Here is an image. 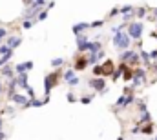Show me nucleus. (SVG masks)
<instances>
[{
  "label": "nucleus",
  "mask_w": 157,
  "mask_h": 140,
  "mask_svg": "<svg viewBox=\"0 0 157 140\" xmlns=\"http://www.w3.org/2000/svg\"><path fill=\"white\" fill-rule=\"evenodd\" d=\"M139 60H141V58H139V53H137V51H133V55L130 57V60H128V62H130L132 66H137V64H139Z\"/></svg>",
  "instance_id": "obj_27"
},
{
  "label": "nucleus",
  "mask_w": 157,
  "mask_h": 140,
  "mask_svg": "<svg viewBox=\"0 0 157 140\" xmlns=\"http://www.w3.org/2000/svg\"><path fill=\"white\" fill-rule=\"evenodd\" d=\"M102 26H104V20H95V22H91V24H90V28H93V29L102 28Z\"/></svg>",
  "instance_id": "obj_31"
},
{
  "label": "nucleus",
  "mask_w": 157,
  "mask_h": 140,
  "mask_svg": "<svg viewBox=\"0 0 157 140\" xmlns=\"http://www.w3.org/2000/svg\"><path fill=\"white\" fill-rule=\"evenodd\" d=\"M7 98L11 100V102H15V104H18V105H22V107H29V98L26 97V95H20V93H11V95H7Z\"/></svg>",
  "instance_id": "obj_7"
},
{
  "label": "nucleus",
  "mask_w": 157,
  "mask_h": 140,
  "mask_svg": "<svg viewBox=\"0 0 157 140\" xmlns=\"http://www.w3.org/2000/svg\"><path fill=\"white\" fill-rule=\"evenodd\" d=\"M66 100H68V102H77V97H75V93H71V91H70V93L66 95Z\"/></svg>",
  "instance_id": "obj_36"
},
{
  "label": "nucleus",
  "mask_w": 157,
  "mask_h": 140,
  "mask_svg": "<svg viewBox=\"0 0 157 140\" xmlns=\"http://www.w3.org/2000/svg\"><path fill=\"white\" fill-rule=\"evenodd\" d=\"M126 68H128V64H126V62H121V64L117 66V69L112 73V80H113V82H117L119 78L122 76V73H124V69H126Z\"/></svg>",
  "instance_id": "obj_14"
},
{
  "label": "nucleus",
  "mask_w": 157,
  "mask_h": 140,
  "mask_svg": "<svg viewBox=\"0 0 157 140\" xmlns=\"http://www.w3.org/2000/svg\"><path fill=\"white\" fill-rule=\"evenodd\" d=\"M2 126H4V120H2V116H0V131H2Z\"/></svg>",
  "instance_id": "obj_44"
},
{
  "label": "nucleus",
  "mask_w": 157,
  "mask_h": 140,
  "mask_svg": "<svg viewBox=\"0 0 157 140\" xmlns=\"http://www.w3.org/2000/svg\"><path fill=\"white\" fill-rule=\"evenodd\" d=\"M7 138V137H6V133H4V131H0V140H6Z\"/></svg>",
  "instance_id": "obj_43"
},
{
  "label": "nucleus",
  "mask_w": 157,
  "mask_h": 140,
  "mask_svg": "<svg viewBox=\"0 0 157 140\" xmlns=\"http://www.w3.org/2000/svg\"><path fill=\"white\" fill-rule=\"evenodd\" d=\"M121 13L122 15H132V13H135V7L133 6H122L121 7Z\"/></svg>",
  "instance_id": "obj_24"
},
{
  "label": "nucleus",
  "mask_w": 157,
  "mask_h": 140,
  "mask_svg": "<svg viewBox=\"0 0 157 140\" xmlns=\"http://www.w3.org/2000/svg\"><path fill=\"white\" fill-rule=\"evenodd\" d=\"M46 104V102H44V100H39V98H33V100H29V107H42V105Z\"/></svg>",
  "instance_id": "obj_28"
},
{
  "label": "nucleus",
  "mask_w": 157,
  "mask_h": 140,
  "mask_svg": "<svg viewBox=\"0 0 157 140\" xmlns=\"http://www.w3.org/2000/svg\"><path fill=\"white\" fill-rule=\"evenodd\" d=\"M88 66H90V64H88V58H86V57H77L75 62H73V69L75 71H84Z\"/></svg>",
  "instance_id": "obj_10"
},
{
  "label": "nucleus",
  "mask_w": 157,
  "mask_h": 140,
  "mask_svg": "<svg viewBox=\"0 0 157 140\" xmlns=\"http://www.w3.org/2000/svg\"><path fill=\"white\" fill-rule=\"evenodd\" d=\"M51 7H55V2H48V6H46V9H48V11H49V9H51Z\"/></svg>",
  "instance_id": "obj_41"
},
{
  "label": "nucleus",
  "mask_w": 157,
  "mask_h": 140,
  "mask_svg": "<svg viewBox=\"0 0 157 140\" xmlns=\"http://www.w3.org/2000/svg\"><path fill=\"white\" fill-rule=\"evenodd\" d=\"M146 15H148V7H137L135 9V17L141 20V18H146Z\"/></svg>",
  "instance_id": "obj_20"
},
{
  "label": "nucleus",
  "mask_w": 157,
  "mask_h": 140,
  "mask_svg": "<svg viewBox=\"0 0 157 140\" xmlns=\"http://www.w3.org/2000/svg\"><path fill=\"white\" fill-rule=\"evenodd\" d=\"M75 38H77V47H78V51H84V46L90 42L88 35H86V33H82V35H77Z\"/></svg>",
  "instance_id": "obj_17"
},
{
  "label": "nucleus",
  "mask_w": 157,
  "mask_h": 140,
  "mask_svg": "<svg viewBox=\"0 0 157 140\" xmlns=\"http://www.w3.org/2000/svg\"><path fill=\"white\" fill-rule=\"evenodd\" d=\"M91 100H93V95H90V97H82V98H80V104H86V105H88Z\"/></svg>",
  "instance_id": "obj_37"
},
{
  "label": "nucleus",
  "mask_w": 157,
  "mask_h": 140,
  "mask_svg": "<svg viewBox=\"0 0 157 140\" xmlns=\"http://www.w3.org/2000/svg\"><path fill=\"white\" fill-rule=\"evenodd\" d=\"M11 57H13V51H9V53H6L4 57H0V69H2L9 60H11Z\"/></svg>",
  "instance_id": "obj_22"
},
{
  "label": "nucleus",
  "mask_w": 157,
  "mask_h": 140,
  "mask_svg": "<svg viewBox=\"0 0 157 140\" xmlns=\"http://www.w3.org/2000/svg\"><path fill=\"white\" fill-rule=\"evenodd\" d=\"M6 36H7V29H6V28H0V42H2Z\"/></svg>",
  "instance_id": "obj_38"
},
{
  "label": "nucleus",
  "mask_w": 157,
  "mask_h": 140,
  "mask_svg": "<svg viewBox=\"0 0 157 140\" xmlns=\"http://www.w3.org/2000/svg\"><path fill=\"white\" fill-rule=\"evenodd\" d=\"M0 75H2L4 78H7V80H9V78H13V76H15V69H13V66L6 64V66L0 69Z\"/></svg>",
  "instance_id": "obj_16"
},
{
  "label": "nucleus",
  "mask_w": 157,
  "mask_h": 140,
  "mask_svg": "<svg viewBox=\"0 0 157 140\" xmlns=\"http://www.w3.org/2000/svg\"><path fill=\"white\" fill-rule=\"evenodd\" d=\"M9 51H13V49H11V47H7L6 44H2V46H0V57H4V55H6V53H9Z\"/></svg>",
  "instance_id": "obj_32"
},
{
  "label": "nucleus",
  "mask_w": 157,
  "mask_h": 140,
  "mask_svg": "<svg viewBox=\"0 0 157 140\" xmlns=\"http://www.w3.org/2000/svg\"><path fill=\"white\" fill-rule=\"evenodd\" d=\"M113 66H115V64H113V60H110V58H108V60H104V64H101V69H102V76H106V75H112V73H113Z\"/></svg>",
  "instance_id": "obj_13"
},
{
  "label": "nucleus",
  "mask_w": 157,
  "mask_h": 140,
  "mask_svg": "<svg viewBox=\"0 0 157 140\" xmlns=\"http://www.w3.org/2000/svg\"><path fill=\"white\" fill-rule=\"evenodd\" d=\"M122 78H124L126 82H130V80L133 78V69H128V68H126V69H124V73H122Z\"/></svg>",
  "instance_id": "obj_26"
},
{
  "label": "nucleus",
  "mask_w": 157,
  "mask_h": 140,
  "mask_svg": "<svg viewBox=\"0 0 157 140\" xmlns=\"http://www.w3.org/2000/svg\"><path fill=\"white\" fill-rule=\"evenodd\" d=\"M144 80H146V71L143 69V68H137V69H133V78H132V86H130V89L133 91L137 86L144 84Z\"/></svg>",
  "instance_id": "obj_5"
},
{
  "label": "nucleus",
  "mask_w": 157,
  "mask_h": 140,
  "mask_svg": "<svg viewBox=\"0 0 157 140\" xmlns=\"http://www.w3.org/2000/svg\"><path fill=\"white\" fill-rule=\"evenodd\" d=\"M102 49V44L99 42V40H90L86 46H84V51L82 53H86V55H95V53H99Z\"/></svg>",
  "instance_id": "obj_8"
},
{
  "label": "nucleus",
  "mask_w": 157,
  "mask_h": 140,
  "mask_svg": "<svg viewBox=\"0 0 157 140\" xmlns=\"http://www.w3.org/2000/svg\"><path fill=\"white\" fill-rule=\"evenodd\" d=\"M35 24H37V18H24V22H22V28H24V29H31Z\"/></svg>",
  "instance_id": "obj_21"
},
{
  "label": "nucleus",
  "mask_w": 157,
  "mask_h": 140,
  "mask_svg": "<svg viewBox=\"0 0 157 140\" xmlns=\"http://www.w3.org/2000/svg\"><path fill=\"white\" fill-rule=\"evenodd\" d=\"M88 86H90L95 93H101V95H106V93H108L104 76H93V78H90V80H88Z\"/></svg>",
  "instance_id": "obj_4"
},
{
  "label": "nucleus",
  "mask_w": 157,
  "mask_h": 140,
  "mask_svg": "<svg viewBox=\"0 0 157 140\" xmlns=\"http://www.w3.org/2000/svg\"><path fill=\"white\" fill-rule=\"evenodd\" d=\"M112 44H113L117 49H121V51H126V49L132 47V38L126 35V31H121V33H115V35H113Z\"/></svg>",
  "instance_id": "obj_3"
},
{
  "label": "nucleus",
  "mask_w": 157,
  "mask_h": 140,
  "mask_svg": "<svg viewBox=\"0 0 157 140\" xmlns=\"http://www.w3.org/2000/svg\"><path fill=\"white\" fill-rule=\"evenodd\" d=\"M139 58L144 62V66H152V60H150V53H148V51L141 49V53H139Z\"/></svg>",
  "instance_id": "obj_18"
},
{
  "label": "nucleus",
  "mask_w": 157,
  "mask_h": 140,
  "mask_svg": "<svg viewBox=\"0 0 157 140\" xmlns=\"http://www.w3.org/2000/svg\"><path fill=\"white\" fill-rule=\"evenodd\" d=\"M62 80H64L66 84H70V86H78V84H80V80L77 78V75H75V69H73V68H70V69L64 71Z\"/></svg>",
  "instance_id": "obj_6"
},
{
  "label": "nucleus",
  "mask_w": 157,
  "mask_h": 140,
  "mask_svg": "<svg viewBox=\"0 0 157 140\" xmlns=\"http://www.w3.org/2000/svg\"><path fill=\"white\" fill-rule=\"evenodd\" d=\"M141 127H143V124H139V122H137V124L132 127V135H137V133H141Z\"/></svg>",
  "instance_id": "obj_33"
},
{
  "label": "nucleus",
  "mask_w": 157,
  "mask_h": 140,
  "mask_svg": "<svg viewBox=\"0 0 157 140\" xmlns=\"http://www.w3.org/2000/svg\"><path fill=\"white\" fill-rule=\"evenodd\" d=\"M133 55V49L130 47V49H126V51H122L121 55H119V58H121V62H126L128 64V60H130V57Z\"/></svg>",
  "instance_id": "obj_19"
},
{
  "label": "nucleus",
  "mask_w": 157,
  "mask_h": 140,
  "mask_svg": "<svg viewBox=\"0 0 157 140\" xmlns=\"http://www.w3.org/2000/svg\"><path fill=\"white\" fill-rule=\"evenodd\" d=\"M117 140H124V138H122V137H119V138H117Z\"/></svg>",
  "instance_id": "obj_46"
},
{
  "label": "nucleus",
  "mask_w": 157,
  "mask_h": 140,
  "mask_svg": "<svg viewBox=\"0 0 157 140\" xmlns=\"http://www.w3.org/2000/svg\"><path fill=\"white\" fill-rule=\"evenodd\" d=\"M152 15H154V20H157V7H152Z\"/></svg>",
  "instance_id": "obj_42"
},
{
  "label": "nucleus",
  "mask_w": 157,
  "mask_h": 140,
  "mask_svg": "<svg viewBox=\"0 0 157 140\" xmlns=\"http://www.w3.org/2000/svg\"><path fill=\"white\" fill-rule=\"evenodd\" d=\"M59 86V71H51L44 76V102H49V95H51V89Z\"/></svg>",
  "instance_id": "obj_1"
},
{
  "label": "nucleus",
  "mask_w": 157,
  "mask_h": 140,
  "mask_svg": "<svg viewBox=\"0 0 157 140\" xmlns=\"http://www.w3.org/2000/svg\"><path fill=\"white\" fill-rule=\"evenodd\" d=\"M20 44H22V36H18V35L7 36V40H6V46H7V47H11V49H17Z\"/></svg>",
  "instance_id": "obj_12"
},
{
  "label": "nucleus",
  "mask_w": 157,
  "mask_h": 140,
  "mask_svg": "<svg viewBox=\"0 0 157 140\" xmlns=\"http://www.w3.org/2000/svg\"><path fill=\"white\" fill-rule=\"evenodd\" d=\"M15 80H17V86L18 87H22V89H26L29 84H28V73H22V75H17L15 76Z\"/></svg>",
  "instance_id": "obj_15"
},
{
  "label": "nucleus",
  "mask_w": 157,
  "mask_h": 140,
  "mask_svg": "<svg viewBox=\"0 0 157 140\" xmlns=\"http://www.w3.org/2000/svg\"><path fill=\"white\" fill-rule=\"evenodd\" d=\"M95 57H97V62H101V60H104V58H106V53L101 49L99 53H95Z\"/></svg>",
  "instance_id": "obj_35"
},
{
  "label": "nucleus",
  "mask_w": 157,
  "mask_h": 140,
  "mask_svg": "<svg viewBox=\"0 0 157 140\" xmlns=\"http://www.w3.org/2000/svg\"><path fill=\"white\" fill-rule=\"evenodd\" d=\"M119 13H121V9H119V7H113V9L110 11V17H117Z\"/></svg>",
  "instance_id": "obj_39"
},
{
  "label": "nucleus",
  "mask_w": 157,
  "mask_h": 140,
  "mask_svg": "<svg viewBox=\"0 0 157 140\" xmlns=\"http://www.w3.org/2000/svg\"><path fill=\"white\" fill-rule=\"evenodd\" d=\"M62 64H64V58H60V57H59V58H53L49 66H51L53 69L57 71V69H59V68H60V66H62Z\"/></svg>",
  "instance_id": "obj_23"
},
{
  "label": "nucleus",
  "mask_w": 157,
  "mask_h": 140,
  "mask_svg": "<svg viewBox=\"0 0 157 140\" xmlns=\"http://www.w3.org/2000/svg\"><path fill=\"white\" fill-rule=\"evenodd\" d=\"M2 91H4V87H2V80H0V95H2Z\"/></svg>",
  "instance_id": "obj_45"
},
{
  "label": "nucleus",
  "mask_w": 157,
  "mask_h": 140,
  "mask_svg": "<svg viewBox=\"0 0 157 140\" xmlns=\"http://www.w3.org/2000/svg\"><path fill=\"white\" fill-rule=\"evenodd\" d=\"M93 75L95 76H102V69H101V66L97 64V66H93Z\"/></svg>",
  "instance_id": "obj_34"
},
{
  "label": "nucleus",
  "mask_w": 157,
  "mask_h": 140,
  "mask_svg": "<svg viewBox=\"0 0 157 140\" xmlns=\"http://www.w3.org/2000/svg\"><path fill=\"white\" fill-rule=\"evenodd\" d=\"M48 18V9H42L39 15H37V22H42V20H46Z\"/></svg>",
  "instance_id": "obj_30"
},
{
  "label": "nucleus",
  "mask_w": 157,
  "mask_h": 140,
  "mask_svg": "<svg viewBox=\"0 0 157 140\" xmlns=\"http://www.w3.org/2000/svg\"><path fill=\"white\" fill-rule=\"evenodd\" d=\"M33 66H35V64H33L31 60H28V62L17 64L13 69H15V73H17V75H22V73H28V71H31V69H33Z\"/></svg>",
  "instance_id": "obj_9"
},
{
  "label": "nucleus",
  "mask_w": 157,
  "mask_h": 140,
  "mask_svg": "<svg viewBox=\"0 0 157 140\" xmlns=\"http://www.w3.org/2000/svg\"><path fill=\"white\" fill-rule=\"evenodd\" d=\"M90 29V24L88 22H78V24H73L71 26V31H73V35H82L84 31H88Z\"/></svg>",
  "instance_id": "obj_11"
},
{
  "label": "nucleus",
  "mask_w": 157,
  "mask_h": 140,
  "mask_svg": "<svg viewBox=\"0 0 157 140\" xmlns=\"http://www.w3.org/2000/svg\"><path fill=\"white\" fill-rule=\"evenodd\" d=\"M150 60H157V49H152L150 51Z\"/></svg>",
  "instance_id": "obj_40"
},
{
  "label": "nucleus",
  "mask_w": 157,
  "mask_h": 140,
  "mask_svg": "<svg viewBox=\"0 0 157 140\" xmlns=\"http://www.w3.org/2000/svg\"><path fill=\"white\" fill-rule=\"evenodd\" d=\"M155 140H157V137H155Z\"/></svg>",
  "instance_id": "obj_47"
},
{
  "label": "nucleus",
  "mask_w": 157,
  "mask_h": 140,
  "mask_svg": "<svg viewBox=\"0 0 157 140\" xmlns=\"http://www.w3.org/2000/svg\"><path fill=\"white\" fill-rule=\"evenodd\" d=\"M26 93H28L26 97H28L29 100H33V98H37V95H35V91H33V87H31V86H28V87H26Z\"/></svg>",
  "instance_id": "obj_29"
},
{
  "label": "nucleus",
  "mask_w": 157,
  "mask_h": 140,
  "mask_svg": "<svg viewBox=\"0 0 157 140\" xmlns=\"http://www.w3.org/2000/svg\"><path fill=\"white\" fill-rule=\"evenodd\" d=\"M152 131H154V124H152V122H150V124H146V126H143V127H141V133H143V135H150V133H152Z\"/></svg>",
  "instance_id": "obj_25"
},
{
  "label": "nucleus",
  "mask_w": 157,
  "mask_h": 140,
  "mask_svg": "<svg viewBox=\"0 0 157 140\" xmlns=\"http://www.w3.org/2000/svg\"><path fill=\"white\" fill-rule=\"evenodd\" d=\"M126 35L130 36L132 40H141L143 35H144V24L141 22V20H135V22H130L128 26H126Z\"/></svg>",
  "instance_id": "obj_2"
}]
</instances>
